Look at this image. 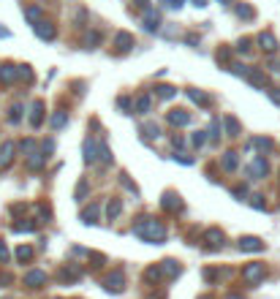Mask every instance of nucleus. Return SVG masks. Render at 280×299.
Returning <instances> with one entry per match:
<instances>
[{
    "mask_svg": "<svg viewBox=\"0 0 280 299\" xmlns=\"http://www.w3.org/2000/svg\"><path fill=\"white\" fill-rule=\"evenodd\" d=\"M133 234L142 237L145 242H163L166 240V229L161 223H155V220H142V223H136Z\"/></svg>",
    "mask_w": 280,
    "mask_h": 299,
    "instance_id": "1",
    "label": "nucleus"
},
{
    "mask_svg": "<svg viewBox=\"0 0 280 299\" xmlns=\"http://www.w3.org/2000/svg\"><path fill=\"white\" fill-rule=\"evenodd\" d=\"M264 272H267V270H264V264H259V261L247 264L242 270V280L247 283V286H259V283L264 280Z\"/></svg>",
    "mask_w": 280,
    "mask_h": 299,
    "instance_id": "2",
    "label": "nucleus"
},
{
    "mask_svg": "<svg viewBox=\"0 0 280 299\" xmlns=\"http://www.w3.org/2000/svg\"><path fill=\"white\" fill-rule=\"evenodd\" d=\"M123 288H125V275L120 272V270H115L106 278V291H111V294H120Z\"/></svg>",
    "mask_w": 280,
    "mask_h": 299,
    "instance_id": "3",
    "label": "nucleus"
},
{
    "mask_svg": "<svg viewBox=\"0 0 280 299\" xmlns=\"http://www.w3.org/2000/svg\"><path fill=\"white\" fill-rule=\"evenodd\" d=\"M239 250H245V253H259V250H264V242L259 237H239Z\"/></svg>",
    "mask_w": 280,
    "mask_h": 299,
    "instance_id": "4",
    "label": "nucleus"
},
{
    "mask_svg": "<svg viewBox=\"0 0 280 299\" xmlns=\"http://www.w3.org/2000/svg\"><path fill=\"white\" fill-rule=\"evenodd\" d=\"M25 286H30V288H41V286H46V272H41V270H30V272L25 275Z\"/></svg>",
    "mask_w": 280,
    "mask_h": 299,
    "instance_id": "5",
    "label": "nucleus"
},
{
    "mask_svg": "<svg viewBox=\"0 0 280 299\" xmlns=\"http://www.w3.org/2000/svg\"><path fill=\"white\" fill-rule=\"evenodd\" d=\"M267 171H269L267 161H264V158H256V161L250 163V169H247V174H250V180H264V177H267Z\"/></svg>",
    "mask_w": 280,
    "mask_h": 299,
    "instance_id": "6",
    "label": "nucleus"
},
{
    "mask_svg": "<svg viewBox=\"0 0 280 299\" xmlns=\"http://www.w3.org/2000/svg\"><path fill=\"white\" fill-rule=\"evenodd\" d=\"M204 242H207V248L210 250H218V248H223V231H218V229H210L204 234Z\"/></svg>",
    "mask_w": 280,
    "mask_h": 299,
    "instance_id": "7",
    "label": "nucleus"
},
{
    "mask_svg": "<svg viewBox=\"0 0 280 299\" xmlns=\"http://www.w3.org/2000/svg\"><path fill=\"white\" fill-rule=\"evenodd\" d=\"M259 46H261L264 52H275L277 49V38L272 36V33H261L259 36Z\"/></svg>",
    "mask_w": 280,
    "mask_h": 299,
    "instance_id": "8",
    "label": "nucleus"
},
{
    "mask_svg": "<svg viewBox=\"0 0 280 299\" xmlns=\"http://www.w3.org/2000/svg\"><path fill=\"white\" fill-rule=\"evenodd\" d=\"M169 123H172V125H188V123H190V114L182 112V109H174V112L169 114Z\"/></svg>",
    "mask_w": 280,
    "mask_h": 299,
    "instance_id": "9",
    "label": "nucleus"
},
{
    "mask_svg": "<svg viewBox=\"0 0 280 299\" xmlns=\"http://www.w3.org/2000/svg\"><path fill=\"white\" fill-rule=\"evenodd\" d=\"M247 79H250L256 87H267V76H264L259 68H247Z\"/></svg>",
    "mask_w": 280,
    "mask_h": 299,
    "instance_id": "10",
    "label": "nucleus"
},
{
    "mask_svg": "<svg viewBox=\"0 0 280 299\" xmlns=\"http://www.w3.org/2000/svg\"><path fill=\"white\" fill-rule=\"evenodd\" d=\"M14 79H17V68H14V66H3V68H0V82L11 84Z\"/></svg>",
    "mask_w": 280,
    "mask_h": 299,
    "instance_id": "11",
    "label": "nucleus"
},
{
    "mask_svg": "<svg viewBox=\"0 0 280 299\" xmlns=\"http://www.w3.org/2000/svg\"><path fill=\"white\" fill-rule=\"evenodd\" d=\"M11 158H14V144H11V141H6L3 150H0V163H3V166H9Z\"/></svg>",
    "mask_w": 280,
    "mask_h": 299,
    "instance_id": "12",
    "label": "nucleus"
},
{
    "mask_svg": "<svg viewBox=\"0 0 280 299\" xmlns=\"http://www.w3.org/2000/svg\"><path fill=\"white\" fill-rule=\"evenodd\" d=\"M44 104H41V101H36V104H33V114H30V123H33L36 125V128H38V125H41V120H44Z\"/></svg>",
    "mask_w": 280,
    "mask_h": 299,
    "instance_id": "13",
    "label": "nucleus"
},
{
    "mask_svg": "<svg viewBox=\"0 0 280 299\" xmlns=\"http://www.w3.org/2000/svg\"><path fill=\"white\" fill-rule=\"evenodd\" d=\"M133 46V38L128 36V33H117V49L120 52H128Z\"/></svg>",
    "mask_w": 280,
    "mask_h": 299,
    "instance_id": "14",
    "label": "nucleus"
},
{
    "mask_svg": "<svg viewBox=\"0 0 280 299\" xmlns=\"http://www.w3.org/2000/svg\"><path fill=\"white\" fill-rule=\"evenodd\" d=\"M36 33L41 36V38H54V27L49 25V22H38V25H36Z\"/></svg>",
    "mask_w": 280,
    "mask_h": 299,
    "instance_id": "15",
    "label": "nucleus"
},
{
    "mask_svg": "<svg viewBox=\"0 0 280 299\" xmlns=\"http://www.w3.org/2000/svg\"><path fill=\"white\" fill-rule=\"evenodd\" d=\"M95 150H98V147H95V141L85 139V161L87 163H95Z\"/></svg>",
    "mask_w": 280,
    "mask_h": 299,
    "instance_id": "16",
    "label": "nucleus"
},
{
    "mask_svg": "<svg viewBox=\"0 0 280 299\" xmlns=\"http://www.w3.org/2000/svg\"><path fill=\"white\" fill-rule=\"evenodd\" d=\"M120 212H123V204H120V199H111V201H109V207H106V218H109V220H115V218L120 215Z\"/></svg>",
    "mask_w": 280,
    "mask_h": 299,
    "instance_id": "17",
    "label": "nucleus"
},
{
    "mask_svg": "<svg viewBox=\"0 0 280 299\" xmlns=\"http://www.w3.org/2000/svg\"><path fill=\"white\" fill-rule=\"evenodd\" d=\"M161 272L166 275V278H174V275H180V264L177 261H163L161 264Z\"/></svg>",
    "mask_w": 280,
    "mask_h": 299,
    "instance_id": "18",
    "label": "nucleus"
},
{
    "mask_svg": "<svg viewBox=\"0 0 280 299\" xmlns=\"http://www.w3.org/2000/svg\"><path fill=\"white\" fill-rule=\"evenodd\" d=\"M150 106H153V104H150L147 96H139V98H136V112H139V114H147Z\"/></svg>",
    "mask_w": 280,
    "mask_h": 299,
    "instance_id": "19",
    "label": "nucleus"
},
{
    "mask_svg": "<svg viewBox=\"0 0 280 299\" xmlns=\"http://www.w3.org/2000/svg\"><path fill=\"white\" fill-rule=\"evenodd\" d=\"M223 169H226V171L237 169V153H226V155H223Z\"/></svg>",
    "mask_w": 280,
    "mask_h": 299,
    "instance_id": "20",
    "label": "nucleus"
},
{
    "mask_svg": "<svg viewBox=\"0 0 280 299\" xmlns=\"http://www.w3.org/2000/svg\"><path fill=\"white\" fill-rule=\"evenodd\" d=\"M33 258V248H27V245H22V248H17V261H30Z\"/></svg>",
    "mask_w": 280,
    "mask_h": 299,
    "instance_id": "21",
    "label": "nucleus"
},
{
    "mask_svg": "<svg viewBox=\"0 0 280 299\" xmlns=\"http://www.w3.org/2000/svg\"><path fill=\"white\" fill-rule=\"evenodd\" d=\"M95 218H98V204H93L90 210L82 212V220H85V223H95Z\"/></svg>",
    "mask_w": 280,
    "mask_h": 299,
    "instance_id": "22",
    "label": "nucleus"
},
{
    "mask_svg": "<svg viewBox=\"0 0 280 299\" xmlns=\"http://www.w3.org/2000/svg\"><path fill=\"white\" fill-rule=\"evenodd\" d=\"M66 123H68V114L66 112H54L52 114V128H63Z\"/></svg>",
    "mask_w": 280,
    "mask_h": 299,
    "instance_id": "23",
    "label": "nucleus"
},
{
    "mask_svg": "<svg viewBox=\"0 0 280 299\" xmlns=\"http://www.w3.org/2000/svg\"><path fill=\"white\" fill-rule=\"evenodd\" d=\"M226 131H229V136H239V123L234 120V117H226Z\"/></svg>",
    "mask_w": 280,
    "mask_h": 299,
    "instance_id": "24",
    "label": "nucleus"
},
{
    "mask_svg": "<svg viewBox=\"0 0 280 299\" xmlns=\"http://www.w3.org/2000/svg\"><path fill=\"white\" fill-rule=\"evenodd\" d=\"M25 17L33 22V25H38V19H41V9H38V6H30V9L25 11Z\"/></svg>",
    "mask_w": 280,
    "mask_h": 299,
    "instance_id": "25",
    "label": "nucleus"
},
{
    "mask_svg": "<svg viewBox=\"0 0 280 299\" xmlns=\"http://www.w3.org/2000/svg\"><path fill=\"white\" fill-rule=\"evenodd\" d=\"M41 163H44V155L33 153V155H30V161H27V166H30V169H41Z\"/></svg>",
    "mask_w": 280,
    "mask_h": 299,
    "instance_id": "26",
    "label": "nucleus"
},
{
    "mask_svg": "<svg viewBox=\"0 0 280 299\" xmlns=\"http://www.w3.org/2000/svg\"><path fill=\"white\" fill-rule=\"evenodd\" d=\"M158 96H161V98H174V96H177V90L169 87V84H163V87H158Z\"/></svg>",
    "mask_w": 280,
    "mask_h": 299,
    "instance_id": "27",
    "label": "nucleus"
},
{
    "mask_svg": "<svg viewBox=\"0 0 280 299\" xmlns=\"http://www.w3.org/2000/svg\"><path fill=\"white\" fill-rule=\"evenodd\" d=\"M145 133H147L150 139H158V136H161V128H158V125H153V123H147V125H145Z\"/></svg>",
    "mask_w": 280,
    "mask_h": 299,
    "instance_id": "28",
    "label": "nucleus"
},
{
    "mask_svg": "<svg viewBox=\"0 0 280 299\" xmlns=\"http://www.w3.org/2000/svg\"><path fill=\"white\" fill-rule=\"evenodd\" d=\"M163 207H166V210H174V207H180V199L174 201V196H172V193H166V196H163Z\"/></svg>",
    "mask_w": 280,
    "mask_h": 299,
    "instance_id": "29",
    "label": "nucleus"
},
{
    "mask_svg": "<svg viewBox=\"0 0 280 299\" xmlns=\"http://www.w3.org/2000/svg\"><path fill=\"white\" fill-rule=\"evenodd\" d=\"M237 14H239V17H245V19H253V9H250V6H237Z\"/></svg>",
    "mask_w": 280,
    "mask_h": 299,
    "instance_id": "30",
    "label": "nucleus"
},
{
    "mask_svg": "<svg viewBox=\"0 0 280 299\" xmlns=\"http://www.w3.org/2000/svg\"><path fill=\"white\" fill-rule=\"evenodd\" d=\"M98 153H101V161H103V163H109V161H111V150H109L106 144H101Z\"/></svg>",
    "mask_w": 280,
    "mask_h": 299,
    "instance_id": "31",
    "label": "nucleus"
},
{
    "mask_svg": "<svg viewBox=\"0 0 280 299\" xmlns=\"http://www.w3.org/2000/svg\"><path fill=\"white\" fill-rule=\"evenodd\" d=\"M237 52H242V54H245V52H250V38H242V41L237 44Z\"/></svg>",
    "mask_w": 280,
    "mask_h": 299,
    "instance_id": "32",
    "label": "nucleus"
},
{
    "mask_svg": "<svg viewBox=\"0 0 280 299\" xmlns=\"http://www.w3.org/2000/svg\"><path fill=\"white\" fill-rule=\"evenodd\" d=\"M188 96H190V98H193V101H196V104H207V98L202 96V93H196V90H188Z\"/></svg>",
    "mask_w": 280,
    "mask_h": 299,
    "instance_id": "33",
    "label": "nucleus"
},
{
    "mask_svg": "<svg viewBox=\"0 0 280 299\" xmlns=\"http://www.w3.org/2000/svg\"><path fill=\"white\" fill-rule=\"evenodd\" d=\"M204 139H207V136H204V131L193 133V144H196V147H202V144H204Z\"/></svg>",
    "mask_w": 280,
    "mask_h": 299,
    "instance_id": "34",
    "label": "nucleus"
},
{
    "mask_svg": "<svg viewBox=\"0 0 280 299\" xmlns=\"http://www.w3.org/2000/svg\"><path fill=\"white\" fill-rule=\"evenodd\" d=\"M22 150H25V153H30V155H33V153H36V141H30V139H27L25 144H22Z\"/></svg>",
    "mask_w": 280,
    "mask_h": 299,
    "instance_id": "35",
    "label": "nucleus"
},
{
    "mask_svg": "<svg viewBox=\"0 0 280 299\" xmlns=\"http://www.w3.org/2000/svg\"><path fill=\"white\" fill-rule=\"evenodd\" d=\"M218 131H220V123H218V120H212V128H210V133H212V139H218V136H220V133H218Z\"/></svg>",
    "mask_w": 280,
    "mask_h": 299,
    "instance_id": "36",
    "label": "nucleus"
},
{
    "mask_svg": "<svg viewBox=\"0 0 280 299\" xmlns=\"http://www.w3.org/2000/svg\"><path fill=\"white\" fill-rule=\"evenodd\" d=\"M256 147H261V150H269V147H272V141H269V139H256Z\"/></svg>",
    "mask_w": 280,
    "mask_h": 299,
    "instance_id": "37",
    "label": "nucleus"
},
{
    "mask_svg": "<svg viewBox=\"0 0 280 299\" xmlns=\"http://www.w3.org/2000/svg\"><path fill=\"white\" fill-rule=\"evenodd\" d=\"M85 193H87V183H82V185L76 188V199L82 201V199H85Z\"/></svg>",
    "mask_w": 280,
    "mask_h": 299,
    "instance_id": "38",
    "label": "nucleus"
},
{
    "mask_svg": "<svg viewBox=\"0 0 280 299\" xmlns=\"http://www.w3.org/2000/svg\"><path fill=\"white\" fill-rule=\"evenodd\" d=\"M250 204H253L256 210H264V196H253V201H250Z\"/></svg>",
    "mask_w": 280,
    "mask_h": 299,
    "instance_id": "39",
    "label": "nucleus"
},
{
    "mask_svg": "<svg viewBox=\"0 0 280 299\" xmlns=\"http://www.w3.org/2000/svg\"><path fill=\"white\" fill-rule=\"evenodd\" d=\"M166 6L169 9H182V0H166Z\"/></svg>",
    "mask_w": 280,
    "mask_h": 299,
    "instance_id": "40",
    "label": "nucleus"
},
{
    "mask_svg": "<svg viewBox=\"0 0 280 299\" xmlns=\"http://www.w3.org/2000/svg\"><path fill=\"white\" fill-rule=\"evenodd\" d=\"M19 112H22L19 106H14V109H11V123H17V120H19Z\"/></svg>",
    "mask_w": 280,
    "mask_h": 299,
    "instance_id": "41",
    "label": "nucleus"
},
{
    "mask_svg": "<svg viewBox=\"0 0 280 299\" xmlns=\"http://www.w3.org/2000/svg\"><path fill=\"white\" fill-rule=\"evenodd\" d=\"M269 98L275 101V104H280V90H269Z\"/></svg>",
    "mask_w": 280,
    "mask_h": 299,
    "instance_id": "42",
    "label": "nucleus"
},
{
    "mask_svg": "<svg viewBox=\"0 0 280 299\" xmlns=\"http://www.w3.org/2000/svg\"><path fill=\"white\" fill-rule=\"evenodd\" d=\"M9 258V250H6V245H0V261H6Z\"/></svg>",
    "mask_w": 280,
    "mask_h": 299,
    "instance_id": "43",
    "label": "nucleus"
},
{
    "mask_svg": "<svg viewBox=\"0 0 280 299\" xmlns=\"http://www.w3.org/2000/svg\"><path fill=\"white\" fill-rule=\"evenodd\" d=\"M54 150V141H44V153H52Z\"/></svg>",
    "mask_w": 280,
    "mask_h": 299,
    "instance_id": "44",
    "label": "nucleus"
},
{
    "mask_svg": "<svg viewBox=\"0 0 280 299\" xmlns=\"http://www.w3.org/2000/svg\"><path fill=\"white\" fill-rule=\"evenodd\" d=\"M193 6H196V9H204V6H207V0H193Z\"/></svg>",
    "mask_w": 280,
    "mask_h": 299,
    "instance_id": "45",
    "label": "nucleus"
},
{
    "mask_svg": "<svg viewBox=\"0 0 280 299\" xmlns=\"http://www.w3.org/2000/svg\"><path fill=\"white\" fill-rule=\"evenodd\" d=\"M0 36H3V38H6V36H9V30H6V27H0Z\"/></svg>",
    "mask_w": 280,
    "mask_h": 299,
    "instance_id": "46",
    "label": "nucleus"
},
{
    "mask_svg": "<svg viewBox=\"0 0 280 299\" xmlns=\"http://www.w3.org/2000/svg\"><path fill=\"white\" fill-rule=\"evenodd\" d=\"M218 3H223V6H229V0H218Z\"/></svg>",
    "mask_w": 280,
    "mask_h": 299,
    "instance_id": "47",
    "label": "nucleus"
}]
</instances>
